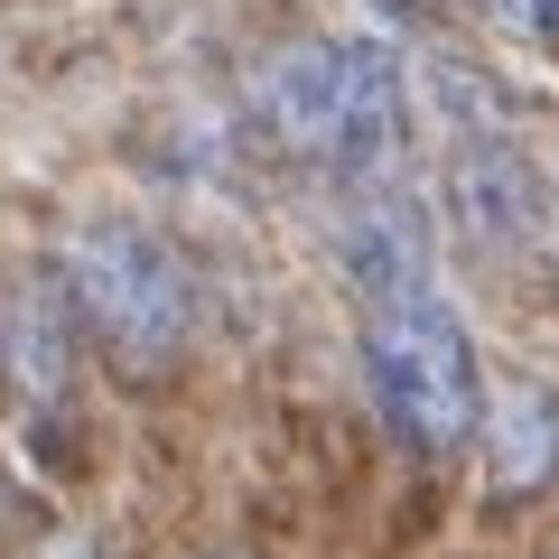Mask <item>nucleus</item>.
Returning <instances> with one entry per match:
<instances>
[{
    "instance_id": "obj_1",
    "label": "nucleus",
    "mask_w": 559,
    "mask_h": 559,
    "mask_svg": "<svg viewBox=\"0 0 559 559\" xmlns=\"http://www.w3.org/2000/svg\"><path fill=\"white\" fill-rule=\"evenodd\" d=\"M261 121L280 150L345 187L401 178V131H411V66L392 38H299L261 66Z\"/></svg>"
},
{
    "instance_id": "obj_2",
    "label": "nucleus",
    "mask_w": 559,
    "mask_h": 559,
    "mask_svg": "<svg viewBox=\"0 0 559 559\" xmlns=\"http://www.w3.org/2000/svg\"><path fill=\"white\" fill-rule=\"evenodd\" d=\"M57 289L75 308V326L121 364V373H159L178 364V345L197 336V280H187L178 242L150 234L140 215H94L66 234Z\"/></svg>"
},
{
    "instance_id": "obj_3",
    "label": "nucleus",
    "mask_w": 559,
    "mask_h": 559,
    "mask_svg": "<svg viewBox=\"0 0 559 559\" xmlns=\"http://www.w3.org/2000/svg\"><path fill=\"white\" fill-rule=\"evenodd\" d=\"M364 382H373L382 419L429 457H457L476 439L485 411V364L466 345V318L429 289V299H392L364 308Z\"/></svg>"
},
{
    "instance_id": "obj_4",
    "label": "nucleus",
    "mask_w": 559,
    "mask_h": 559,
    "mask_svg": "<svg viewBox=\"0 0 559 559\" xmlns=\"http://www.w3.org/2000/svg\"><path fill=\"white\" fill-rule=\"evenodd\" d=\"M336 261H345V280L364 289V308L429 299V271H439V234H429V205H419L401 178L355 187V197H345V224H336Z\"/></svg>"
},
{
    "instance_id": "obj_5",
    "label": "nucleus",
    "mask_w": 559,
    "mask_h": 559,
    "mask_svg": "<svg viewBox=\"0 0 559 559\" xmlns=\"http://www.w3.org/2000/svg\"><path fill=\"white\" fill-rule=\"evenodd\" d=\"M448 224L476 252H540L550 187L522 159V140H466V150H448Z\"/></svg>"
},
{
    "instance_id": "obj_6",
    "label": "nucleus",
    "mask_w": 559,
    "mask_h": 559,
    "mask_svg": "<svg viewBox=\"0 0 559 559\" xmlns=\"http://www.w3.org/2000/svg\"><path fill=\"white\" fill-rule=\"evenodd\" d=\"M476 448H485V476H495L503 495H540V485L559 476V392L532 382V373L485 382Z\"/></svg>"
},
{
    "instance_id": "obj_7",
    "label": "nucleus",
    "mask_w": 559,
    "mask_h": 559,
    "mask_svg": "<svg viewBox=\"0 0 559 559\" xmlns=\"http://www.w3.org/2000/svg\"><path fill=\"white\" fill-rule=\"evenodd\" d=\"M75 308H66L57 289V261L47 271L20 280V299H10V318H0V364L20 373L28 401H66V382H75Z\"/></svg>"
},
{
    "instance_id": "obj_8",
    "label": "nucleus",
    "mask_w": 559,
    "mask_h": 559,
    "mask_svg": "<svg viewBox=\"0 0 559 559\" xmlns=\"http://www.w3.org/2000/svg\"><path fill=\"white\" fill-rule=\"evenodd\" d=\"M429 103H439V121L457 131V150L466 140H513V94H503L485 66H466V57H429Z\"/></svg>"
},
{
    "instance_id": "obj_9",
    "label": "nucleus",
    "mask_w": 559,
    "mask_h": 559,
    "mask_svg": "<svg viewBox=\"0 0 559 559\" xmlns=\"http://www.w3.org/2000/svg\"><path fill=\"white\" fill-rule=\"evenodd\" d=\"M503 20L522 28V38H540V47H559V0H495Z\"/></svg>"
}]
</instances>
